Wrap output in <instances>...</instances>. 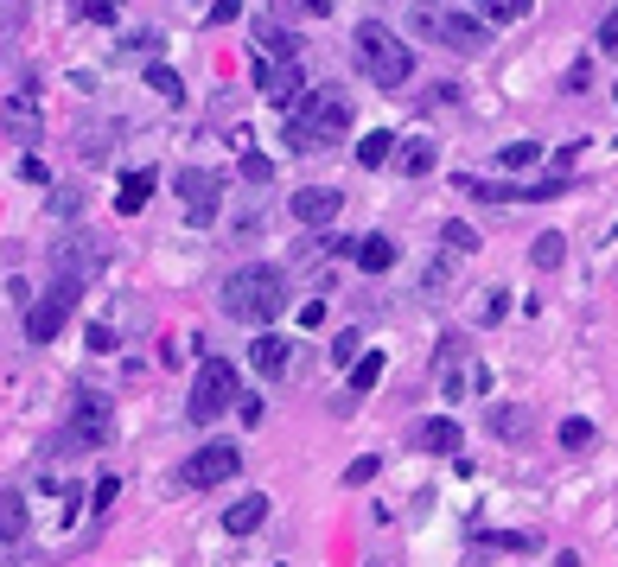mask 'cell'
Instances as JSON below:
<instances>
[{"label": "cell", "instance_id": "6da1fadb", "mask_svg": "<svg viewBox=\"0 0 618 567\" xmlns=\"http://www.w3.org/2000/svg\"><path fill=\"white\" fill-rule=\"evenodd\" d=\"M351 134V96L338 83H319V90H300L294 115H287V147L294 153H313V147H332Z\"/></svg>", "mask_w": 618, "mask_h": 567}, {"label": "cell", "instance_id": "7a4b0ae2", "mask_svg": "<svg viewBox=\"0 0 618 567\" xmlns=\"http://www.w3.org/2000/svg\"><path fill=\"white\" fill-rule=\"evenodd\" d=\"M217 306H223V319H236V325H255L262 332L268 319H281V306H287V274L281 268H236L230 281H223V294H217Z\"/></svg>", "mask_w": 618, "mask_h": 567}, {"label": "cell", "instance_id": "3957f363", "mask_svg": "<svg viewBox=\"0 0 618 567\" xmlns=\"http://www.w3.org/2000/svg\"><path fill=\"white\" fill-rule=\"evenodd\" d=\"M351 51H357V64H364V77L383 83V90H402V83L415 77V51H408L383 20H364V26H357Z\"/></svg>", "mask_w": 618, "mask_h": 567}, {"label": "cell", "instance_id": "277c9868", "mask_svg": "<svg viewBox=\"0 0 618 567\" xmlns=\"http://www.w3.org/2000/svg\"><path fill=\"white\" fill-rule=\"evenodd\" d=\"M109 434H115V408H109V395L77 389L71 421H64V434H58V453H96V446H109Z\"/></svg>", "mask_w": 618, "mask_h": 567}, {"label": "cell", "instance_id": "5b68a950", "mask_svg": "<svg viewBox=\"0 0 618 567\" xmlns=\"http://www.w3.org/2000/svg\"><path fill=\"white\" fill-rule=\"evenodd\" d=\"M236 395H243L236 364H230V357H204V364H198V383H192V402H185V421H217Z\"/></svg>", "mask_w": 618, "mask_h": 567}, {"label": "cell", "instance_id": "8992f818", "mask_svg": "<svg viewBox=\"0 0 618 567\" xmlns=\"http://www.w3.org/2000/svg\"><path fill=\"white\" fill-rule=\"evenodd\" d=\"M77 294H83V281L58 274V281H51V294H45V300H32V313H26V338H32V345H51V338H58L64 325H71Z\"/></svg>", "mask_w": 618, "mask_h": 567}, {"label": "cell", "instance_id": "52a82bcc", "mask_svg": "<svg viewBox=\"0 0 618 567\" xmlns=\"http://www.w3.org/2000/svg\"><path fill=\"white\" fill-rule=\"evenodd\" d=\"M255 90H262L274 109H294L300 90H306V64H300V58H268V51H255Z\"/></svg>", "mask_w": 618, "mask_h": 567}, {"label": "cell", "instance_id": "ba28073f", "mask_svg": "<svg viewBox=\"0 0 618 567\" xmlns=\"http://www.w3.org/2000/svg\"><path fill=\"white\" fill-rule=\"evenodd\" d=\"M179 472H185V485H192V491H211V485H230V478L243 472V453H236L230 440H211V446H198Z\"/></svg>", "mask_w": 618, "mask_h": 567}, {"label": "cell", "instance_id": "9c48e42d", "mask_svg": "<svg viewBox=\"0 0 618 567\" xmlns=\"http://www.w3.org/2000/svg\"><path fill=\"white\" fill-rule=\"evenodd\" d=\"M415 32H427V39H440V45H453V51H485L491 32L466 20V13H440V7H421L415 13Z\"/></svg>", "mask_w": 618, "mask_h": 567}, {"label": "cell", "instance_id": "30bf717a", "mask_svg": "<svg viewBox=\"0 0 618 567\" xmlns=\"http://www.w3.org/2000/svg\"><path fill=\"white\" fill-rule=\"evenodd\" d=\"M173 185H179L185 223H198V230H211V223H217V204H223V185H217V173H204V166H185V173H179Z\"/></svg>", "mask_w": 618, "mask_h": 567}, {"label": "cell", "instance_id": "8fae6325", "mask_svg": "<svg viewBox=\"0 0 618 567\" xmlns=\"http://www.w3.org/2000/svg\"><path fill=\"white\" fill-rule=\"evenodd\" d=\"M102 262H109V243H102V236H64V243L51 249V268L71 274V281H83V287H90V274Z\"/></svg>", "mask_w": 618, "mask_h": 567}, {"label": "cell", "instance_id": "7c38bea8", "mask_svg": "<svg viewBox=\"0 0 618 567\" xmlns=\"http://www.w3.org/2000/svg\"><path fill=\"white\" fill-rule=\"evenodd\" d=\"M338 211H345V198L332 192V185H306V192H294V217L300 223H313V230H325Z\"/></svg>", "mask_w": 618, "mask_h": 567}, {"label": "cell", "instance_id": "4fadbf2b", "mask_svg": "<svg viewBox=\"0 0 618 567\" xmlns=\"http://www.w3.org/2000/svg\"><path fill=\"white\" fill-rule=\"evenodd\" d=\"M249 364L262 370V376H281L287 364H294V345H287L281 332H268V325H262V332L249 338Z\"/></svg>", "mask_w": 618, "mask_h": 567}, {"label": "cell", "instance_id": "5bb4252c", "mask_svg": "<svg viewBox=\"0 0 618 567\" xmlns=\"http://www.w3.org/2000/svg\"><path fill=\"white\" fill-rule=\"evenodd\" d=\"M268 523V497L262 491H249V497H236L230 510H223V529H230V536H255V529Z\"/></svg>", "mask_w": 618, "mask_h": 567}, {"label": "cell", "instance_id": "9a60e30c", "mask_svg": "<svg viewBox=\"0 0 618 567\" xmlns=\"http://www.w3.org/2000/svg\"><path fill=\"white\" fill-rule=\"evenodd\" d=\"M459 440H466L459 421H421L415 427V453H459Z\"/></svg>", "mask_w": 618, "mask_h": 567}, {"label": "cell", "instance_id": "2e32d148", "mask_svg": "<svg viewBox=\"0 0 618 567\" xmlns=\"http://www.w3.org/2000/svg\"><path fill=\"white\" fill-rule=\"evenodd\" d=\"M396 160H402V173H408V179H421V173H434L440 147L427 141V134H415V141H402V147H396Z\"/></svg>", "mask_w": 618, "mask_h": 567}, {"label": "cell", "instance_id": "e0dca14e", "mask_svg": "<svg viewBox=\"0 0 618 567\" xmlns=\"http://www.w3.org/2000/svg\"><path fill=\"white\" fill-rule=\"evenodd\" d=\"M255 51H268V58H300V39H294L287 26L262 20V26H255Z\"/></svg>", "mask_w": 618, "mask_h": 567}, {"label": "cell", "instance_id": "ac0fdd59", "mask_svg": "<svg viewBox=\"0 0 618 567\" xmlns=\"http://www.w3.org/2000/svg\"><path fill=\"white\" fill-rule=\"evenodd\" d=\"M147 198H153V173H128L122 192H115V211L134 217V211H147Z\"/></svg>", "mask_w": 618, "mask_h": 567}, {"label": "cell", "instance_id": "d6986e66", "mask_svg": "<svg viewBox=\"0 0 618 567\" xmlns=\"http://www.w3.org/2000/svg\"><path fill=\"white\" fill-rule=\"evenodd\" d=\"M351 255H357V268H364V274H383L389 262H396V243H389V236H364Z\"/></svg>", "mask_w": 618, "mask_h": 567}, {"label": "cell", "instance_id": "ffe728a7", "mask_svg": "<svg viewBox=\"0 0 618 567\" xmlns=\"http://www.w3.org/2000/svg\"><path fill=\"white\" fill-rule=\"evenodd\" d=\"M7 128L20 134V141H39V109H32V96H26V90L7 102Z\"/></svg>", "mask_w": 618, "mask_h": 567}, {"label": "cell", "instance_id": "44dd1931", "mask_svg": "<svg viewBox=\"0 0 618 567\" xmlns=\"http://www.w3.org/2000/svg\"><path fill=\"white\" fill-rule=\"evenodd\" d=\"M26 536V497L0 491V542H20Z\"/></svg>", "mask_w": 618, "mask_h": 567}, {"label": "cell", "instance_id": "7402d4cb", "mask_svg": "<svg viewBox=\"0 0 618 567\" xmlns=\"http://www.w3.org/2000/svg\"><path fill=\"white\" fill-rule=\"evenodd\" d=\"M147 90H153V96H166V102H179V96H185V83H179L173 64H160V58H153V64H147Z\"/></svg>", "mask_w": 618, "mask_h": 567}, {"label": "cell", "instance_id": "603a6c76", "mask_svg": "<svg viewBox=\"0 0 618 567\" xmlns=\"http://www.w3.org/2000/svg\"><path fill=\"white\" fill-rule=\"evenodd\" d=\"M389 153H396V134H389V128H370L364 147H357V166H383Z\"/></svg>", "mask_w": 618, "mask_h": 567}, {"label": "cell", "instance_id": "cb8c5ba5", "mask_svg": "<svg viewBox=\"0 0 618 567\" xmlns=\"http://www.w3.org/2000/svg\"><path fill=\"white\" fill-rule=\"evenodd\" d=\"M561 255H568V236H561V230H542L536 243H529V262H536V268H555Z\"/></svg>", "mask_w": 618, "mask_h": 567}, {"label": "cell", "instance_id": "d4e9b609", "mask_svg": "<svg viewBox=\"0 0 618 567\" xmlns=\"http://www.w3.org/2000/svg\"><path fill=\"white\" fill-rule=\"evenodd\" d=\"M536 160H542L536 141H510L504 153H497V166H504V173H523V166H536Z\"/></svg>", "mask_w": 618, "mask_h": 567}, {"label": "cell", "instance_id": "484cf974", "mask_svg": "<svg viewBox=\"0 0 618 567\" xmlns=\"http://www.w3.org/2000/svg\"><path fill=\"white\" fill-rule=\"evenodd\" d=\"M383 370H389V364H383V351H370V357H364V364H357V370H351V389H357V395H370L376 383H383Z\"/></svg>", "mask_w": 618, "mask_h": 567}, {"label": "cell", "instance_id": "4316f807", "mask_svg": "<svg viewBox=\"0 0 618 567\" xmlns=\"http://www.w3.org/2000/svg\"><path fill=\"white\" fill-rule=\"evenodd\" d=\"M478 13H485V20H497V26H510V20H523V7L529 0H472Z\"/></svg>", "mask_w": 618, "mask_h": 567}, {"label": "cell", "instance_id": "83f0119b", "mask_svg": "<svg viewBox=\"0 0 618 567\" xmlns=\"http://www.w3.org/2000/svg\"><path fill=\"white\" fill-rule=\"evenodd\" d=\"M376 472H383V459H376V453H364V459H351V466H345V485H351V491H364Z\"/></svg>", "mask_w": 618, "mask_h": 567}, {"label": "cell", "instance_id": "f1b7e54d", "mask_svg": "<svg viewBox=\"0 0 618 567\" xmlns=\"http://www.w3.org/2000/svg\"><path fill=\"white\" fill-rule=\"evenodd\" d=\"M236 166H243V179H249V185H268V179H274L268 153H255V147H243V160H236Z\"/></svg>", "mask_w": 618, "mask_h": 567}, {"label": "cell", "instance_id": "f546056e", "mask_svg": "<svg viewBox=\"0 0 618 567\" xmlns=\"http://www.w3.org/2000/svg\"><path fill=\"white\" fill-rule=\"evenodd\" d=\"M478 542H485V548H510V555H529V548H536V536H497V529H478Z\"/></svg>", "mask_w": 618, "mask_h": 567}, {"label": "cell", "instance_id": "4dcf8cb0", "mask_svg": "<svg viewBox=\"0 0 618 567\" xmlns=\"http://www.w3.org/2000/svg\"><path fill=\"white\" fill-rule=\"evenodd\" d=\"M446 249H453V255H472V249H478V230H472V223H446Z\"/></svg>", "mask_w": 618, "mask_h": 567}, {"label": "cell", "instance_id": "1f68e13d", "mask_svg": "<svg viewBox=\"0 0 618 567\" xmlns=\"http://www.w3.org/2000/svg\"><path fill=\"white\" fill-rule=\"evenodd\" d=\"M491 434H497V440H517V434H523V415H517V408H497V415H491Z\"/></svg>", "mask_w": 618, "mask_h": 567}, {"label": "cell", "instance_id": "d6a6232c", "mask_svg": "<svg viewBox=\"0 0 618 567\" xmlns=\"http://www.w3.org/2000/svg\"><path fill=\"white\" fill-rule=\"evenodd\" d=\"M587 440H593V421H580V415L561 421V446H587Z\"/></svg>", "mask_w": 618, "mask_h": 567}, {"label": "cell", "instance_id": "836d02e7", "mask_svg": "<svg viewBox=\"0 0 618 567\" xmlns=\"http://www.w3.org/2000/svg\"><path fill=\"white\" fill-rule=\"evenodd\" d=\"M357 345H364V332L351 325V332H338V338H332V357H338V364H351V357H357Z\"/></svg>", "mask_w": 618, "mask_h": 567}, {"label": "cell", "instance_id": "e575fe53", "mask_svg": "<svg viewBox=\"0 0 618 567\" xmlns=\"http://www.w3.org/2000/svg\"><path fill=\"white\" fill-rule=\"evenodd\" d=\"M77 7H83V20H96V26L115 20V0H77Z\"/></svg>", "mask_w": 618, "mask_h": 567}, {"label": "cell", "instance_id": "d590c367", "mask_svg": "<svg viewBox=\"0 0 618 567\" xmlns=\"http://www.w3.org/2000/svg\"><path fill=\"white\" fill-rule=\"evenodd\" d=\"M243 20V0H211V26H230Z\"/></svg>", "mask_w": 618, "mask_h": 567}, {"label": "cell", "instance_id": "8d00e7d4", "mask_svg": "<svg viewBox=\"0 0 618 567\" xmlns=\"http://www.w3.org/2000/svg\"><path fill=\"white\" fill-rule=\"evenodd\" d=\"M115 497H122V478H102V485H96V510H102V517H109V504H115Z\"/></svg>", "mask_w": 618, "mask_h": 567}, {"label": "cell", "instance_id": "74e56055", "mask_svg": "<svg viewBox=\"0 0 618 567\" xmlns=\"http://www.w3.org/2000/svg\"><path fill=\"white\" fill-rule=\"evenodd\" d=\"M599 51H618V7L599 20Z\"/></svg>", "mask_w": 618, "mask_h": 567}, {"label": "cell", "instance_id": "f35d334b", "mask_svg": "<svg viewBox=\"0 0 618 567\" xmlns=\"http://www.w3.org/2000/svg\"><path fill=\"white\" fill-rule=\"evenodd\" d=\"M122 51H160V32H128Z\"/></svg>", "mask_w": 618, "mask_h": 567}, {"label": "cell", "instance_id": "ab89813d", "mask_svg": "<svg viewBox=\"0 0 618 567\" xmlns=\"http://www.w3.org/2000/svg\"><path fill=\"white\" fill-rule=\"evenodd\" d=\"M236 408H243L249 427H262V395H236Z\"/></svg>", "mask_w": 618, "mask_h": 567}, {"label": "cell", "instance_id": "60d3db41", "mask_svg": "<svg viewBox=\"0 0 618 567\" xmlns=\"http://www.w3.org/2000/svg\"><path fill=\"white\" fill-rule=\"evenodd\" d=\"M83 338H90V351H115V332H109V325H90Z\"/></svg>", "mask_w": 618, "mask_h": 567}, {"label": "cell", "instance_id": "b9f144b4", "mask_svg": "<svg viewBox=\"0 0 618 567\" xmlns=\"http://www.w3.org/2000/svg\"><path fill=\"white\" fill-rule=\"evenodd\" d=\"M58 510H64V523H77V510H83V497H77V485H64V497H58Z\"/></svg>", "mask_w": 618, "mask_h": 567}, {"label": "cell", "instance_id": "7bdbcfd3", "mask_svg": "<svg viewBox=\"0 0 618 567\" xmlns=\"http://www.w3.org/2000/svg\"><path fill=\"white\" fill-rule=\"evenodd\" d=\"M504 313H510V294H491V300H485V325H497Z\"/></svg>", "mask_w": 618, "mask_h": 567}, {"label": "cell", "instance_id": "ee69618b", "mask_svg": "<svg viewBox=\"0 0 618 567\" xmlns=\"http://www.w3.org/2000/svg\"><path fill=\"white\" fill-rule=\"evenodd\" d=\"M306 13H313V20H325V13H332V0H300Z\"/></svg>", "mask_w": 618, "mask_h": 567}]
</instances>
